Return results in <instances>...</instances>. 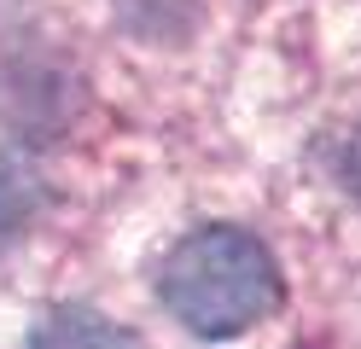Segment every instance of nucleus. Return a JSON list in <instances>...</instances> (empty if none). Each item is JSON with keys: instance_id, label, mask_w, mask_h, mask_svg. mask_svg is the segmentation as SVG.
<instances>
[{"instance_id": "1", "label": "nucleus", "mask_w": 361, "mask_h": 349, "mask_svg": "<svg viewBox=\"0 0 361 349\" xmlns=\"http://www.w3.org/2000/svg\"><path fill=\"white\" fill-rule=\"evenodd\" d=\"M164 302L198 338H233L280 302V268L245 227H204L164 262Z\"/></svg>"}, {"instance_id": "2", "label": "nucleus", "mask_w": 361, "mask_h": 349, "mask_svg": "<svg viewBox=\"0 0 361 349\" xmlns=\"http://www.w3.org/2000/svg\"><path fill=\"white\" fill-rule=\"evenodd\" d=\"M30 349H140L117 320H105L99 309H82V302H64L47 320L35 326Z\"/></svg>"}, {"instance_id": "3", "label": "nucleus", "mask_w": 361, "mask_h": 349, "mask_svg": "<svg viewBox=\"0 0 361 349\" xmlns=\"http://www.w3.org/2000/svg\"><path fill=\"white\" fill-rule=\"evenodd\" d=\"M338 169H344V186L361 198V128L344 140V157H338Z\"/></svg>"}]
</instances>
